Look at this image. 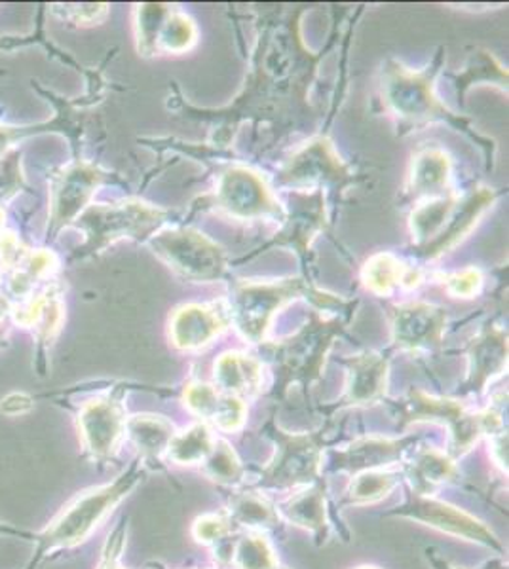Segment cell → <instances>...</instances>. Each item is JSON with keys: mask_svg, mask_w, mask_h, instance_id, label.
I'll return each mask as SVG.
<instances>
[{"mask_svg": "<svg viewBox=\"0 0 509 569\" xmlns=\"http://www.w3.org/2000/svg\"><path fill=\"white\" fill-rule=\"evenodd\" d=\"M413 444L414 439L365 437V439L352 442L344 450L335 452V469L350 474L388 469L390 465L400 463Z\"/></svg>", "mask_w": 509, "mask_h": 569, "instance_id": "cell-14", "label": "cell"}, {"mask_svg": "<svg viewBox=\"0 0 509 569\" xmlns=\"http://www.w3.org/2000/svg\"><path fill=\"white\" fill-rule=\"evenodd\" d=\"M52 260L54 257L49 255V253H36L34 255L33 260H31V271L33 273H44V271H49L52 268Z\"/></svg>", "mask_w": 509, "mask_h": 569, "instance_id": "cell-39", "label": "cell"}, {"mask_svg": "<svg viewBox=\"0 0 509 569\" xmlns=\"http://www.w3.org/2000/svg\"><path fill=\"white\" fill-rule=\"evenodd\" d=\"M97 179L99 175L96 171L84 170V168L67 173L63 179L62 189L57 190V202H55L60 218L73 217L76 211L81 210L92 194V189L96 186Z\"/></svg>", "mask_w": 509, "mask_h": 569, "instance_id": "cell-30", "label": "cell"}, {"mask_svg": "<svg viewBox=\"0 0 509 569\" xmlns=\"http://www.w3.org/2000/svg\"><path fill=\"white\" fill-rule=\"evenodd\" d=\"M445 284H447V291L458 297V299H471L481 289V271L476 270V268L456 271L453 276H448Z\"/></svg>", "mask_w": 509, "mask_h": 569, "instance_id": "cell-35", "label": "cell"}, {"mask_svg": "<svg viewBox=\"0 0 509 569\" xmlns=\"http://www.w3.org/2000/svg\"><path fill=\"white\" fill-rule=\"evenodd\" d=\"M197 36L194 21L171 7L168 15L163 18L162 25L158 29L157 52L163 50L168 54H183L197 44Z\"/></svg>", "mask_w": 509, "mask_h": 569, "instance_id": "cell-31", "label": "cell"}, {"mask_svg": "<svg viewBox=\"0 0 509 569\" xmlns=\"http://www.w3.org/2000/svg\"><path fill=\"white\" fill-rule=\"evenodd\" d=\"M456 207V197L453 194L430 200L421 207H416L411 217V230L416 241H434L442 234L443 224L450 218Z\"/></svg>", "mask_w": 509, "mask_h": 569, "instance_id": "cell-29", "label": "cell"}, {"mask_svg": "<svg viewBox=\"0 0 509 569\" xmlns=\"http://www.w3.org/2000/svg\"><path fill=\"white\" fill-rule=\"evenodd\" d=\"M215 387L223 394L247 399L255 397L263 387V365L240 352L223 353L213 366Z\"/></svg>", "mask_w": 509, "mask_h": 569, "instance_id": "cell-17", "label": "cell"}, {"mask_svg": "<svg viewBox=\"0 0 509 569\" xmlns=\"http://www.w3.org/2000/svg\"><path fill=\"white\" fill-rule=\"evenodd\" d=\"M231 321V308L224 302L183 305L171 315V342L184 352L210 346Z\"/></svg>", "mask_w": 509, "mask_h": 569, "instance_id": "cell-9", "label": "cell"}, {"mask_svg": "<svg viewBox=\"0 0 509 569\" xmlns=\"http://www.w3.org/2000/svg\"><path fill=\"white\" fill-rule=\"evenodd\" d=\"M218 204L229 215L244 221L278 215V202L266 189L263 176L247 168H232L224 173L218 190Z\"/></svg>", "mask_w": 509, "mask_h": 569, "instance_id": "cell-8", "label": "cell"}, {"mask_svg": "<svg viewBox=\"0 0 509 569\" xmlns=\"http://www.w3.org/2000/svg\"><path fill=\"white\" fill-rule=\"evenodd\" d=\"M403 420L405 423L434 421L447 427L450 433V458L468 454L476 447L481 434L502 431L503 421L500 412L489 408L481 414H469L466 407L453 399H442L411 389L403 400Z\"/></svg>", "mask_w": 509, "mask_h": 569, "instance_id": "cell-1", "label": "cell"}, {"mask_svg": "<svg viewBox=\"0 0 509 569\" xmlns=\"http://www.w3.org/2000/svg\"><path fill=\"white\" fill-rule=\"evenodd\" d=\"M392 515L421 522L424 526L439 529L448 536L462 537L466 541L479 543L487 549L503 552V545L496 537L492 529L487 528L476 516L468 515L466 511L450 505V503L435 500L432 494H418L409 490L407 500L401 507L392 511Z\"/></svg>", "mask_w": 509, "mask_h": 569, "instance_id": "cell-6", "label": "cell"}, {"mask_svg": "<svg viewBox=\"0 0 509 569\" xmlns=\"http://www.w3.org/2000/svg\"><path fill=\"white\" fill-rule=\"evenodd\" d=\"M226 562L234 563L236 569H278V558L261 534H245L232 541Z\"/></svg>", "mask_w": 509, "mask_h": 569, "instance_id": "cell-27", "label": "cell"}, {"mask_svg": "<svg viewBox=\"0 0 509 569\" xmlns=\"http://www.w3.org/2000/svg\"><path fill=\"white\" fill-rule=\"evenodd\" d=\"M458 471L450 455L439 452L435 448H426L414 455L413 463H409L407 476L411 490L418 494H432L437 486L453 481Z\"/></svg>", "mask_w": 509, "mask_h": 569, "instance_id": "cell-20", "label": "cell"}, {"mask_svg": "<svg viewBox=\"0 0 509 569\" xmlns=\"http://www.w3.org/2000/svg\"><path fill=\"white\" fill-rule=\"evenodd\" d=\"M360 569H377V568H360Z\"/></svg>", "mask_w": 509, "mask_h": 569, "instance_id": "cell-42", "label": "cell"}, {"mask_svg": "<svg viewBox=\"0 0 509 569\" xmlns=\"http://www.w3.org/2000/svg\"><path fill=\"white\" fill-rule=\"evenodd\" d=\"M303 292L299 279L282 281H245L238 284L232 299L231 319L240 334L252 344L265 340L272 315Z\"/></svg>", "mask_w": 509, "mask_h": 569, "instance_id": "cell-5", "label": "cell"}, {"mask_svg": "<svg viewBox=\"0 0 509 569\" xmlns=\"http://www.w3.org/2000/svg\"><path fill=\"white\" fill-rule=\"evenodd\" d=\"M276 452L271 463L261 471L258 489H297L321 481L324 448L318 434L287 433L279 427H268Z\"/></svg>", "mask_w": 509, "mask_h": 569, "instance_id": "cell-3", "label": "cell"}, {"mask_svg": "<svg viewBox=\"0 0 509 569\" xmlns=\"http://www.w3.org/2000/svg\"><path fill=\"white\" fill-rule=\"evenodd\" d=\"M123 528H120L107 543V549L103 552L102 563L97 569H124L118 566V555L123 550Z\"/></svg>", "mask_w": 509, "mask_h": 569, "instance_id": "cell-36", "label": "cell"}, {"mask_svg": "<svg viewBox=\"0 0 509 569\" xmlns=\"http://www.w3.org/2000/svg\"><path fill=\"white\" fill-rule=\"evenodd\" d=\"M324 171L340 173L339 158L335 157L333 149L326 141H316L293 158L286 179L291 183H312L324 175Z\"/></svg>", "mask_w": 509, "mask_h": 569, "instance_id": "cell-24", "label": "cell"}, {"mask_svg": "<svg viewBox=\"0 0 509 569\" xmlns=\"http://www.w3.org/2000/svg\"><path fill=\"white\" fill-rule=\"evenodd\" d=\"M490 204H492V192L489 189L477 190V194L469 197L460 213L456 215L455 221H450L447 230H443L432 244L426 245L430 257L442 255L445 249L458 244L464 234H468L469 228L477 223V218L481 217L483 211L487 210Z\"/></svg>", "mask_w": 509, "mask_h": 569, "instance_id": "cell-23", "label": "cell"}, {"mask_svg": "<svg viewBox=\"0 0 509 569\" xmlns=\"http://www.w3.org/2000/svg\"><path fill=\"white\" fill-rule=\"evenodd\" d=\"M141 479H144V469L139 463H134L113 484H105L102 489L89 490L88 494H82L42 534V547L44 549L73 547L76 543L84 541L107 513L136 489L137 482Z\"/></svg>", "mask_w": 509, "mask_h": 569, "instance_id": "cell-2", "label": "cell"}, {"mask_svg": "<svg viewBox=\"0 0 509 569\" xmlns=\"http://www.w3.org/2000/svg\"><path fill=\"white\" fill-rule=\"evenodd\" d=\"M170 10L168 4H144L137 10V41L144 54L157 52L158 29Z\"/></svg>", "mask_w": 509, "mask_h": 569, "instance_id": "cell-33", "label": "cell"}, {"mask_svg": "<svg viewBox=\"0 0 509 569\" xmlns=\"http://www.w3.org/2000/svg\"><path fill=\"white\" fill-rule=\"evenodd\" d=\"M215 439L205 423H194L181 433L173 434L168 458L177 465H202L211 454Z\"/></svg>", "mask_w": 509, "mask_h": 569, "instance_id": "cell-25", "label": "cell"}, {"mask_svg": "<svg viewBox=\"0 0 509 569\" xmlns=\"http://www.w3.org/2000/svg\"><path fill=\"white\" fill-rule=\"evenodd\" d=\"M447 315L442 308L413 302L395 308L392 332L395 346L405 352H424L437 346L445 332Z\"/></svg>", "mask_w": 509, "mask_h": 569, "instance_id": "cell-10", "label": "cell"}, {"mask_svg": "<svg viewBox=\"0 0 509 569\" xmlns=\"http://www.w3.org/2000/svg\"><path fill=\"white\" fill-rule=\"evenodd\" d=\"M384 97L395 115L411 122H434L450 118L448 110L437 101L428 71L414 73L400 63L386 68Z\"/></svg>", "mask_w": 509, "mask_h": 569, "instance_id": "cell-7", "label": "cell"}, {"mask_svg": "<svg viewBox=\"0 0 509 569\" xmlns=\"http://www.w3.org/2000/svg\"><path fill=\"white\" fill-rule=\"evenodd\" d=\"M184 405L202 423L218 427L224 433H236L245 423L247 408L244 400L219 391L204 382H191L184 387Z\"/></svg>", "mask_w": 509, "mask_h": 569, "instance_id": "cell-11", "label": "cell"}, {"mask_svg": "<svg viewBox=\"0 0 509 569\" xmlns=\"http://www.w3.org/2000/svg\"><path fill=\"white\" fill-rule=\"evenodd\" d=\"M78 423H81L86 447L96 458H107L113 454L126 431L123 408L113 399H97L88 402L82 408Z\"/></svg>", "mask_w": 509, "mask_h": 569, "instance_id": "cell-13", "label": "cell"}, {"mask_svg": "<svg viewBox=\"0 0 509 569\" xmlns=\"http://www.w3.org/2000/svg\"><path fill=\"white\" fill-rule=\"evenodd\" d=\"M231 518L224 515H213V513L200 516L194 522V526H192V536L197 537V541L211 545V547L226 541V537L231 536Z\"/></svg>", "mask_w": 509, "mask_h": 569, "instance_id": "cell-34", "label": "cell"}, {"mask_svg": "<svg viewBox=\"0 0 509 569\" xmlns=\"http://www.w3.org/2000/svg\"><path fill=\"white\" fill-rule=\"evenodd\" d=\"M152 249L171 270L198 283L218 281L226 270L223 249L191 228L160 232L152 237Z\"/></svg>", "mask_w": 509, "mask_h": 569, "instance_id": "cell-4", "label": "cell"}, {"mask_svg": "<svg viewBox=\"0 0 509 569\" xmlns=\"http://www.w3.org/2000/svg\"><path fill=\"white\" fill-rule=\"evenodd\" d=\"M229 518L232 524L250 529L276 528L279 524L278 511L263 495L253 492L232 495Z\"/></svg>", "mask_w": 509, "mask_h": 569, "instance_id": "cell-26", "label": "cell"}, {"mask_svg": "<svg viewBox=\"0 0 509 569\" xmlns=\"http://www.w3.org/2000/svg\"><path fill=\"white\" fill-rule=\"evenodd\" d=\"M126 433L131 442L141 450L145 458L158 460L160 455L168 452L176 431H173L171 421L166 420L162 416L139 414L126 421Z\"/></svg>", "mask_w": 509, "mask_h": 569, "instance_id": "cell-22", "label": "cell"}, {"mask_svg": "<svg viewBox=\"0 0 509 569\" xmlns=\"http://www.w3.org/2000/svg\"><path fill=\"white\" fill-rule=\"evenodd\" d=\"M0 221H2V213H0Z\"/></svg>", "mask_w": 509, "mask_h": 569, "instance_id": "cell-43", "label": "cell"}, {"mask_svg": "<svg viewBox=\"0 0 509 569\" xmlns=\"http://www.w3.org/2000/svg\"><path fill=\"white\" fill-rule=\"evenodd\" d=\"M279 513L287 522H291L299 528L308 529L321 539L329 532L327 522L326 486L324 482L305 486L299 494L291 495L287 502L279 505Z\"/></svg>", "mask_w": 509, "mask_h": 569, "instance_id": "cell-18", "label": "cell"}, {"mask_svg": "<svg viewBox=\"0 0 509 569\" xmlns=\"http://www.w3.org/2000/svg\"><path fill=\"white\" fill-rule=\"evenodd\" d=\"M2 310H4V304H2V300H0V315H2Z\"/></svg>", "mask_w": 509, "mask_h": 569, "instance_id": "cell-41", "label": "cell"}, {"mask_svg": "<svg viewBox=\"0 0 509 569\" xmlns=\"http://www.w3.org/2000/svg\"><path fill=\"white\" fill-rule=\"evenodd\" d=\"M397 481H400V474L392 473L388 469L353 474L344 503L347 505H369V503L381 502L397 486Z\"/></svg>", "mask_w": 509, "mask_h": 569, "instance_id": "cell-28", "label": "cell"}, {"mask_svg": "<svg viewBox=\"0 0 509 569\" xmlns=\"http://www.w3.org/2000/svg\"><path fill=\"white\" fill-rule=\"evenodd\" d=\"M490 450H492V460L496 465L508 473V433L500 431V433L490 434Z\"/></svg>", "mask_w": 509, "mask_h": 569, "instance_id": "cell-37", "label": "cell"}, {"mask_svg": "<svg viewBox=\"0 0 509 569\" xmlns=\"http://www.w3.org/2000/svg\"><path fill=\"white\" fill-rule=\"evenodd\" d=\"M347 400L352 407H369L384 397L388 386V361L379 353H360L347 361Z\"/></svg>", "mask_w": 509, "mask_h": 569, "instance_id": "cell-16", "label": "cell"}, {"mask_svg": "<svg viewBox=\"0 0 509 569\" xmlns=\"http://www.w3.org/2000/svg\"><path fill=\"white\" fill-rule=\"evenodd\" d=\"M508 368V334L489 326L471 342L466 389L481 391Z\"/></svg>", "mask_w": 509, "mask_h": 569, "instance_id": "cell-15", "label": "cell"}, {"mask_svg": "<svg viewBox=\"0 0 509 569\" xmlns=\"http://www.w3.org/2000/svg\"><path fill=\"white\" fill-rule=\"evenodd\" d=\"M202 469L210 481L223 486H238L244 482V465L229 442L215 441L211 454L202 463Z\"/></svg>", "mask_w": 509, "mask_h": 569, "instance_id": "cell-32", "label": "cell"}, {"mask_svg": "<svg viewBox=\"0 0 509 569\" xmlns=\"http://www.w3.org/2000/svg\"><path fill=\"white\" fill-rule=\"evenodd\" d=\"M163 213L157 207L129 202L118 207H97L89 211L84 221L94 226V234L103 239L124 236H145L162 223Z\"/></svg>", "mask_w": 509, "mask_h": 569, "instance_id": "cell-12", "label": "cell"}, {"mask_svg": "<svg viewBox=\"0 0 509 569\" xmlns=\"http://www.w3.org/2000/svg\"><path fill=\"white\" fill-rule=\"evenodd\" d=\"M450 160L439 149L422 150L416 154L411 171V190L416 196L443 197L448 190Z\"/></svg>", "mask_w": 509, "mask_h": 569, "instance_id": "cell-19", "label": "cell"}, {"mask_svg": "<svg viewBox=\"0 0 509 569\" xmlns=\"http://www.w3.org/2000/svg\"><path fill=\"white\" fill-rule=\"evenodd\" d=\"M428 555V560L432 566H434V569H464V568H456V566H453V563H448L447 560H443V558H439V556H435L434 550H428L426 552ZM500 569H506L500 568Z\"/></svg>", "mask_w": 509, "mask_h": 569, "instance_id": "cell-40", "label": "cell"}, {"mask_svg": "<svg viewBox=\"0 0 509 569\" xmlns=\"http://www.w3.org/2000/svg\"><path fill=\"white\" fill-rule=\"evenodd\" d=\"M363 283L374 294H390L395 287L418 284V273L409 270L392 253H379L363 266Z\"/></svg>", "mask_w": 509, "mask_h": 569, "instance_id": "cell-21", "label": "cell"}, {"mask_svg": "<svg viewBox=\"0 0 509 569\" xmlns=\"http://www.w3.org/2000/svg\"><path fill=\"white\" fill-rule=\"evenodd\" d=\"M31 407H33V400L23 394L8 395L7 399L2 400V412L8 414V416L29 412Z\"/></svg>", "mask_w": 509, "mask_h": 569, "instance_id": "cell-38", "label": "cell"}]
</instances>
